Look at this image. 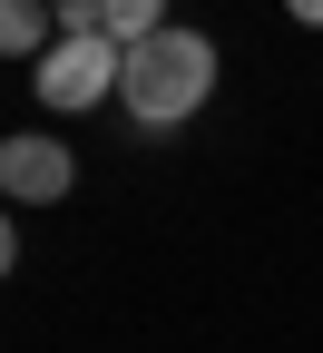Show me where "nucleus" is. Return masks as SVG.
I'll use <instances>...</instances> for the list:
<instances>
[{
    "mask_svg": "<svg viewBox=\"0 0 323 353\" xmlns=\"http://www.w3.org/2000/svg\"><path fill=\"white\" fill-rule=\"evenodd\" d=\"M216 99V39L187 30V20H167L147 50H127V88H118V108L127 128H147V138H167V128H187L196 108Z\"/></svg>",
    "mask_w": 323,
    "mask_h": 353,
    "instance_id": "1",
    "label": "nucleus"
},
{
    "mask_svg": "<svg viewBox=\"0 0 323 353\" xmlns=\"http://www.w3.org/2000/svg\"><path fill=\"white\" fill-rule=\"evenodd\" d=\"M30 88H39V108L88 118V108H108L118 88H127V50H108L98 30H59V50L30 69Z\"/></svg>",
    "mask_w": 323,
    "mask_h": 353,
    "instance_id": "2",
    "label": "nucleus"
},
{
    "mask_svg": "<svg viewBox=\"0 0 323 353\" xmlns=\"http://www.w3.org/2000/svg\"><path fill=\"white\" fill-rule=\"evenodd\" d=\"M69 187H79V157H69L59 138L20 128V138L0 148V196H10V206H59Z\"/></svg>",
    "mask_w": 323,
    "mask_h": 353,
    "instance_id": "3",
    "label": "nucleus"
},
{
    "mask_svg": "<svg viewBox=\"0 0 323 353\" xmlns=\"http://www.w3.org/2000/svg\"><path fill=\"white\" fill-rule=\"evenodd\" d=\"M50 30H59V20L39 10V0H10V10H0V50H39V59H50V50H59Z\"/></svg>",
    "mask_w": 323,
    "mask_h": 353,
    "instance_id": "4",
    "label": "nucleus"
}]
</instances>
